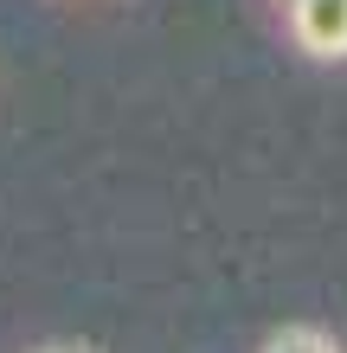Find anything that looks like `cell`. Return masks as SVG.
I'll use <instances>...</instances> for the list:
<instances>
[{"label": "cell", "instance_id": "cell-1", "mask_svg": "<svg viewBox=\"0 0 347 353\" xmlns=\"http://www.w3.org/2000/svg\"><path fill=\"white\" fill-rule=\"evenodd\" d=\"M296 32L315 52H347V0H296Z\"/></svg>", "mask_w": 347, "mask_h": 353}, {"label": "cell", "instance_id": "cell-2", "mask_svg": "<svg viewBox=\"0 0 347 353\" xmlns=\"http://www.w3.org/2000/svg\"><path fill=\"white\" fill-rule=\"evenodd\" d=\"M277 353H328V347H321V341H315V334H290V341H283V347H277Z\"/></svg>", "mask_w": 347, "mask_h": 353}]
</instances>
